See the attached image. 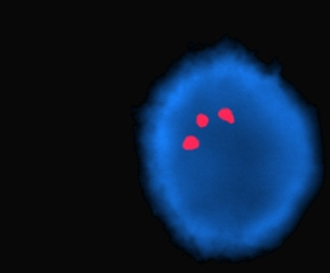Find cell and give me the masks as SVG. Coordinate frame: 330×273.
Instances as JSON below:
<instances>
[{"label": "cell", "mask_w": 330, "mask_h": 273, "mask_svg": "<svg viewBox=\"0 0 330 273\" xmlns=\"http://www.w3.org/2000/svg\"><path fill=\"white\" fill-rule=\"evenodd\" d=\"M199 146H200V141L193 135L186 137L184 139V141L182 143V147L184 150H195V148H198Z\"/></svg>", "instance_id": "1"}, {"label": "cell", "mask_w": 330, "mask_h": 273, "mask_svg": "<svg viewBox=\"0 0 330 273\" xmlns=\"http://www.w3.org/2000/svg\"><path fill=\"white\" fill-rule=\"evenodd\" d=\"M218 117L220 119H224V120L228 121V123H233L234 121V115L230 109H221L218 111Z\"/></svg>", "instance_id": "2"}, {"label": "cell", "mask_w": 330, "mask_h": 273, "mask_svg": "<svg viewBox=\"0 0 330 273\" xmlns=\"http://www.w3.org/2000/svg\"><path fill=\"white\" fill-rule=\"evenodd\" d=\"M196 123L199 127H206L210 123V118H208V116L200 113V115H197V117H196Z\"/></svg>", "instance_id": "3"}]
</instances>
